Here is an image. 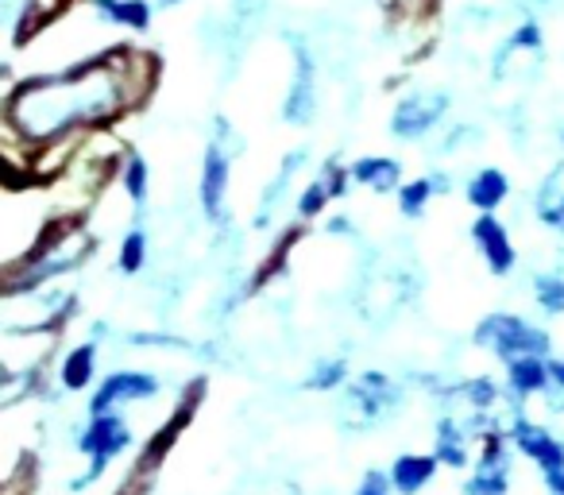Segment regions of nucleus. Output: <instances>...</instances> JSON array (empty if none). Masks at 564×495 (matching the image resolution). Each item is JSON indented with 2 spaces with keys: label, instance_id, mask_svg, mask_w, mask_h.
Here are the masks:
<instances>
[{
  "label": "nucleus",
  "instance_id": "1",
  "mask_svg": "<svg viewBox=\"0 0 564 495\" xmlns=\"http://www.w3.org/2000/svg\"><path fill=\"white\" fill-rule=\"evenodd\" d=\"M151 78H155V58L124 47L28 78L4 97V132L20 136L28 148L70 140L74 132H89L124 117L135 101H143Z\"/></svg>",
  "mask_w": 564,
  "mask_h": 495
},
{
  "label": "nucleus",
  "instance_id": "2",
  "mask_svg": "<svg viewBox=\"0 0 564 495\" xmlns=\"http://www.w3.org/2000/svg\"><path fill=\"white\" fill-rule=\"evenodd\" d=\"M471 341H476V348H484V353L499 356L502 364L518 361V356H545L553 353V337H549L541 325H533L530 318L522 314H507V310H495V314H487L484 322L471 330Z\"/></svg>",
  "mask_w": 564,
  "mask_h": 495
},
{
  "label": "nucleus",
  "instance_id": "3",
  "mask_svg": "<svg viewBox=\"0 0 564 495\" xmlns=\"http://www.w3.org/2000/svg\"><path fill=\"white\" fill-rule=\"evenodd\" d=\"M163 391L155 372L143 368H117L94 387L89 395V418L94 415H117L120 407H135V402H148Z\"/></svg>",
  "mask_w": 564,
  "mask_h": 495
},
{
  "label": "nucleus",
  "instance_id": "4",
  "mask_svg": "<svg viewBox=\"0 0 564 495\" xmlns=\"http://www.w3.org/2000/svg\"><path fill=\"white\" fill-rule=\"evenodd\" d=\"M448 109V97L441 89H417V94H406L391 112V136L394 140H422L433 128L441 125Z\"/></svg>",
  "mask_w": 564,
  "mask_h": 495
},
{
  "label": "nucleus",
  "instance_id": "5",
  "mask_svg": "<svg viewBox=\"0 0 564 495\" xmlns=\"http://www.w3.org/2000/svg\"><path fill=\"white\" fill-rule=\"evenodd\" d=\"M74 445H78V453L86 461H112V456H120L124 449L135 445V430L124 415H94L78 430Z\"/></svg>",
  "mask_w": 564,
  "mask_h": 495
},
{
  "label": "nucleus",
  "instance_id": "6",
  "mask_svg": "<svg viewBox=\"0 0 564 495\" xmlns=\"http://www.w3.org/2000/svg\"><path fill=\"white\" fill-rule=\"evenodd\" d=\"M468 236H471V244H476L484 268L491 271L495 279H507L510 271L518 268V248H514V240H510V228L502 225L495 213H479V217L471 220Z\"/></svg>",
  "mask_w": 564,
  "mask_h": 495
},
{
  "label": "nucleus",
  "instance_id": "7",
  "mask_svg": "<svg viewBox=\"0 0 564 495\" xmlns=\"http://www.w3.org/2000/svg\"><path fill=\"white\" fill-rule=\"evenodd\" d=\"M399 402H402V387L391 376H383V372H364L348 387V407L360 410V426L383 422L391 410H399Z\"/></svg>",
  "mask_w": 564,
  "mask_h": 495
},
{
  "label": "nucleus",
  "instance_id": "8",
  "mask_svg": "<svg viewBox=\"0 0 564 495\" xmlns=\"http://www.w3.org/2000/svg\"><path fill=\"white\" fill-rule=\"evenodd\" d=\"M510 445L514 453H522L525 461L538 464V472H556L564 469V438H556L549 426H538L530 418H518L510 430Z\"/></svg>",
  "mask_w": 564,
  "mask_h": 495
},
{
  "label": "nucleus",
  "instance_id": "9",
  "mask_svg": "<svg viewBox=\"0 0 564 495\" xmlns=\"http://www.w3.org/2000/svg\"><path fill=\"white\" fill-rule=\"evenodd\" d=\"M228 179H232L228 151L220 148V143H209V148H205V159H202V190H197V197H202V209H205V217H209L213 225H217V220H225Z\"/></svg>",
  "mask_w": 564,
  "mask_h": 495
},
{
  "label": "nucleus",
  "instance_id": "10",
  "mask_svg": "<svg viewBox=\"0 0 564 495\" xmlns=\"http://www.w3.org/2000/svg\"><path fill=\"white\" fill-rule=\"evenodd\" d=\"M471 430L464 426L460 415H441L437 418V433H433V456H437L445 469H456L464 472L471 464Z\"/></svg>",
  "mask_w": 564,
  "mask_h": 495
},
{
  "label": "nucleus",
  "instance_id": "11",
  "mask_svg": "<svg viewBox=\"0 0 564 495\" xmlns=\"http://www.w3.org/2000/svg\"><path fill=\"white\" fill-rule=\"evenodd\" d=\"M510 197V174L502 166H479L468 182H464V202L476 213H499Z\"/></svg>",
  "mask_w": 564,
  "mask_h": 495
},
{
  "label": "nucleus",
  "instance_id": "12",
  "mask_svg": "<svg viewBox=\"0 0 564 495\" xmlns=\"http://www.w3.org/2000/svg\"><path fill=\"white\" fill-rule=\"evenodd\" d=\"M437 469L441 461L433 453H399L391 461V469H387V476H391L399 495H422L437 480Z\"/></svg>",
  "mask_w": 564,
  "mask_h": 495
},
{
  "label": "nucleus",
  "instance_id": "13",
  "mask_svg": "<svg viewBox=\"0 0 564 495\" xmlns=\"http://www.w3.org/2000/svg\"><path fill=\"white\" fill-rule=\"evenodd\" d=\"M356 186H368L371 194H399L406 182H402V163L394 155H360L352 166Z\"/></svg>",
  "mask_w": 564,
  "mask_h": 495
},
{
  "label": "nucleus",
  "instance_id": "14",
  "mask_svg": "<svg viewBox=\"0 0 564 495\" xmlns=\"http://www.w3.org/2000/svg\"><path fill=\"white\" fill-rule=\"evenodd\" d=\"M507 391L514 399H533V395L553 391V376H549V361L545 356H518L507 364Z\"/></svg>",
  "mask_w": 564,
  "mask_h": 495
},
{
  "label": "nucleus",
  "instance_id": "15",
  "mask_svg": "<svg viewBox=\"0 0 564 495\" xmlns=\"http://www.w3.org/2000/svg\"><path fill=\"white\" fill-rule=\"evenodd\" d=\"M97 361H101V348H97V341H82V345H74L70 353L63 356V364H58V384H63V391H89L97 379Z\"/></svg>",
  "mask_w": 564,
  "mask_h": 495
},
{
  "label": "nucleus",
  "instance_id": "16",
  "mask_svg": "<svg viewBox=\"0 0 564 495\" xmlns=\"http://www.w3.org/2000/svg\"><path fill=\"white\" fill-rule=\"evenodd\" d=\"M533 217H538L549 233L564 236V163H556L553 171L541 179L538 194H533Z\"/></svg>",
  "mask_w": 564,
  "mask_h": 495
},
{
  "label": "nucleus",
  "instance_id": "17",
  "mask_svg": "<svg viewBox=\"0 0 564 495\" xmlns=\"http://www.w3.org/2000/svg\"><path fill=\"white\" fill-rule=\"evenodd\" d=\"M120 190H124V197L135 209H140L151 194V166H148V159L135 155V151L120 163Z\"/></svg>",
  "mask_w": 564,
  "mask_h": 495
},
{
  "label": "nucleus",
  "instance_id": "18",
  "mask_svg": "<svg viewBox=\"0 0 564 495\" xmlns=\"http://www.w3.org/2000/svg\"><path fill=\"white\" fill-rule=\"evenodd\" d=\"M117 268H120V276H140V271L148 268V233H143V225L124 233L120 252H117Z\"/></svg>",
  "mask_w": 564,
  "mask_h": 495
},
{
  "label": "nucleus",
  "instance_id": "19",
  "mask_svg": "<svg viewBox=\"0 0 564 495\" xmlns=\"http://www.w3.org/2000/svg\"><path fill=\"white\" fill-rule=\"evenodd\" d=\"M507 492H510V469H484V464H471V476L460 487V495H507Z\"/></svg>",
  "mask_w": 564,
  "mask_h": 495
},
{
  "label": "nucleus",
  "instance_id": "20",
  "mask_svg": "<svg viewBox=\"0 0 564 495\" xmlns=\"http://www.w3.org/2000/svg\"><path fill=\"white\" fill-rule=\"evenodd\" d=\"M433 194H437V190H433V182L430 179H414V182H406V186L399 190V213L402 217H410V220H417L425 213V205L433 202Z\"/></svg>",
  "mask_w": 564,
  "mask_h": 495
},
{
  "label": "nucleus",
  "instance_id": "21",
  "mask_svg": "<svg viewBox=\"0 0 564 495\" xmlns=\"http://www.w3.org/2000/svg\"><path fill=\"white\" fill-rule=\"evenodd\" d=\"M345 379H348V361L345 356H329V361H322L314 372H310L306 387L310 391H337Z\"/></svg>",
  "mask_w": 564,
  "mask_h": 495
},
{
  "label": "nucleus",
  "instance_id": "22",
  "mask_svg": "<svg viewBox=\"0 0 564 495\" xmlns=\"http://www.w3.org/2000/svg\"><path fill=\"white\" fill-rule=\"evenodd\" d=\"M533 299L545 314H564V276H538L533 279Z\"/></svg>",
  "mask_w": 564,
  "mask_h": 495
},
{
  "label": "nucleus",
  "instance_id": "23",
  "mask_svg": "<svg viewBox=\"0 0 564 495\" xmlns=\"http://www.w3.org/2000/svg\"><path fill=\"white\" fill-rule=\"evenodd\" d=\"M333 202V194H329V186H325L322 179H314L306 190L299 194V217L302 220H314V217H322V209Z\"/></svg>",
  "mask_w": 564,
  "mask_h": 495
},
{
  "label": "nucleus",
  "instance_id": "24",
  "mask_svg": "<svg viewBox=\"0 0 564 495\" xmlns=\"http://www.w3.org/2000/svg\"><path fill=\"white\" fill-rule=\"evenodd\" d=\"M352 495H399L394 492V484H391V476H387L383 469H368L360 476V484H356V492Z\"/></svg>",
  "mask_w": 564,
  "mask_h": 495
},
{
  "label": "nucleus",
  "instance_id": "25",
  "mask_svg": "<svg viewBox=\"0 0 564 495\" xmlns=\"http://www.w3.org/2000/svg\"><path fill=\"white\" fill-rule=\"evenodd\" d=\"M541 484H545V492H549V495H564V469L541 472Z\"/></svg>",
  "mask_w": 564,
  "mask_h": 495
},
{
  "label": "nucleus",
  "instance_id": "26",
  "mask_svg": "<svg viewBox=\"0 0 564 495\" xmlns=\"http://www.w3.org/2000/svg\"><path fill=\"white\" fill-rule=\"evenodd\" d=\"M549 376H553L556 391H564V356H549Z\"/></svg>",
  "mask_w": 564,
  "mask_h": 495
},
{
  "label": "nucleus",
  "instance_id": "27",
  "mask_svg": "<svg viewBox=\"0 0 564 495\" xmlns=\"http://www.w3.org/2000/svg\"><path fill=\"white\" fill-rule=\"evenodd\" d=\"M556 136H561V143H564V125H561V132H556Z\"/></svg>",
  "mask_w": 564,
  "mask_h": 495
},
{
  "label": "nucleus",
  "instance_id": "28",
  "mask_svg": "<svg viewBox=\"0 0 564 495\" xmlns=\"http://www.w3.org/2000/svg\"><path fill=\"white\" fill-rule=\"evenodd\" d=\"M538 4H553V0H538Z\"/></svg>",
  "mask_w": 564,
  "mask_h": 495
}]
</instances>
